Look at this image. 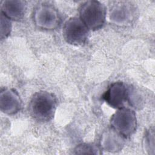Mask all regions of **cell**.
Here are the masks:
<instances>
[{"instance_id": "5", "label": "cell", "mask_w": 155, "mask_h": 155, "mask_svg": "<svg viewBox=\"0 0 155 155\" xmlns=\"http://www.w3.org/2000/svg\"><path fill=\"white\" fill-rule=\"evenodd\" d=\"M90 30L79 17L67 19L62 28V35L69 44L80 46L84 45L88 39Z\"/></svg>"}, {"instance_id": "3", "label": "cell", "mask_w": 155, "mask_h": 155, "mask_svg": "<svg viewBox=\"0 0 155 155\" xmlns=\"http://www.w3.org/2000/svg\"><path fill=\"white\" fill-rule=\"evenodd\" d=\"M32 19L38 28L45 30H55L61 22V15L57 8L47 2L39 3L35 7Z\"/></svg>"}, {"instance_id": "12", "label": "cell", "mask_w": 155, "mask_h": 155, "mask_svg": "<svg viewBox=\"0 0 155 155\" xmlns=\"http://www.w3.org/2000/svg\"><path fill=\"white\" fill-rule=\"evenodd\" d=\"M143 147L148 154H154V130L153 127L149 128L145 132Z\"/></svg>"}, {"instance_id": "1", "label": "cell", "mask_w": 155, "mask_h": 155, "mask_svg": "<svg viewBox=\"0 0 155 155\" xmlns=\"http://www.w3.org/2000/svg\"><path fill=\"white\" fill-rule=\"evenodd\" d=\"M57 106L56 96L51 92L42 90L36 92L31 96L28 110L35 120L44 123L53 119Z\"/></svg>"}, {"instance_id": "11", "label": "cell", "mask_w": 155, "mask_h": 155, "mask_svg": "<svg viewBox=\"0 0 155 155\" xmlns=\"http://www.w3.org/2000/svg\"><path fill=\"white\" fill-rule=\"evenodd\" d=\"M102 149L99 145L91 143H82L78 145L74 149V154H102Z\"/></svg>"}, {"instance_id": "6", "label": "cell", "mask_w": 155, "mask_h": 155, "mask_svg": "<svg viewBox=\"0 0 155 155\" xmlns=\"http://www.w3.org/2000/svg\"><path fill=\"white\" fill-rule=\"evenodd\" d=\"M131 86L117 81L111 84L103 93L102 99L111 108L120 109L130 103Z\"/></svg>"}, {"instance_id": "7", "label": "cell", "mask_w": 155, "mask_h": 155, "mask_svg": "<svg viewBox=\"0 0 155 155\" xmlns=\"http://www.w3.org/2000/svg\"><path fill=\"white\" fill-rule=\"evenodd\" d=\"M110 9V20L119 26L131 24L135 19L136 7L128 1H114Z\"/></svg>"}, {"instance_id": "8", "label": "cell", "mask_w": 155, "mask_h": 155, "mask_svg": "<svg viewBox=\"0 0 155 155\" xmlns=\"http://www.w3.org/2000/svg\"><path fill=\"white\" fill-rule=\"evenodd\" d=\"M22 99L18 92L12 88H2L0 92V109L7 114H15L21 111Z\"/></svg>"}, {"instance_id": "9", "label": "cell", "mask_w": 155, "mask_h": 155, "mask_svg": "<svg viewBox=\"0 0 155 155\" xmlns=\"http://www.w3.org/2000/svg\"><path fill=\"white\" fill-rule=\"evenodd\" d=\"M125 139L121 134L110 127L102 134L99 146L103 150L108 152H117L123 148Z\"/></svg>"}, {"instance_id": "10", "label": "cell", "mask_w": 155, "mask_h": 155, "mask_svg": "<svg viewBox=\"0 0 155 155\" xmlns=\"http://www.w3.org/2000/svg\"><path fill=\"white\" fill-rule=\"evenodd\" d=\"M27 2L21 0H5L1 2V13L11 21H20L25 16Z\"/></svg>"}, {"instance_id": "2", "label": "cell", "mask_w": 155, "mask_h": 155, "mask_svg": "<svg viewBox=\"0 0 155 155\" xmlns=\"http://www.w3.org/2000/svg\"><path fill=\"white\" fill-rule=\"evenodd\" d=\"M78 12L79 18L90 30H98L105 24L107 9L105 5L100 1H85L80 5Z\"/></svg>"}, {"instance_id": "4", "label": "cell", "mask_w": 155, "mask_h": 155, "mask_svg": "<svg viewBox=\"0 0 155 155\" xmlns=\"http://www.w3.org/2000/svg\"><path fill=\"white\" fill-rule=\"evenodd\" d=\"M110 124L124 137H130L136 131L137 121L136 113L133 110L127 107L117 109L111 116Z\"/></svg>"}, {"instance_id": "13", "label": "cell", "mask_w": 155, "mask_h": 155, "mask_svg": "<svg viewBox=\"0 0 155 155\" xmlns=\"http://www.w3.org/2000/svg\"><path fill=\"white\" fill-rule=\"evenodd\" d=\"M12 25L10 19L1 13V39H6L12 31Z\"/></svg>"}]
</instances>
